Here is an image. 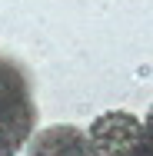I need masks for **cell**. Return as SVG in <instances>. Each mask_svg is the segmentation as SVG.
I'll use <instances>...</instances> for the list:
<instances>
[{
  "mask_svg": "<svg viewBox=\"0 0 153 156\" xmlns=\"http://www.w3.org/2000/svg\"><path fill=\"white\" fill-rule=\"evenodd\" d=\"M0 133L17 150H24L37 133V103L30 96V83L10 60H0Z\"/></svg>",
  "mask_w": 153,
  "mask_h": 156,
  "instance_id": "6da1fadb",
  "label": "cell"
},
{
  "mask_svg": "<svg viewBox=\"0 0 153 156\" xmlns=\"http://www.w3.org/2000/svg\"><path fill=\"white\" fill-rule=\"evenodd\" d=\"M143 143V120L126 110H107L87 126L90 156H137Z\"/></svg>",
  "mask_w": 153,
  "mask_h": 156,
  "instance_id": "7a4b0ae2",
  "label": "cell"
},
{
  "mask_svg": "<svg viewBox=\"0 0 153 156\" xmlns=\"http://www.w3.org/2000/svg\"><path fill=\"white\" fill-rule=\"evenodd\" d=\"M24 150H27V156H90L87 129L73 123H53L37 129Z\"/></svg>",
  "mask_w": 153,
  "mask_h": 156,
  "instance_id": "3957f363",
  "label": "cell"
},
{
  "mask_svg": "<svg viewBox=\"0 0 153 156\" xmlns=\"http://www.w3.org/2000/svg\"><path fill=\"white\" fill-rule=\"evenodd\" d=\"M137 156H153V106H150V113L143 116V143H140V153Z\"/></svg>",
  "mask_w": 153,
  "mask_h": 156,
  "instance_id": "277c9868",
  "label": "cell"
},
{
  "mask_svg": "<svg viewBox=\"0 0 153 156\" xmlns=\"http://www.w3.org/2000/svg\"><path fill=\"white\" fill-rule=\"evenodd\" d=\"M17 153H20V150H17V146H13V143L0 133V156H17Z\"/></svg>",
  "mask_w": 153,
  "mask_h": 156,
  "instance_id": "5b68a950",
  "label": "cell"
}]
</instances>
